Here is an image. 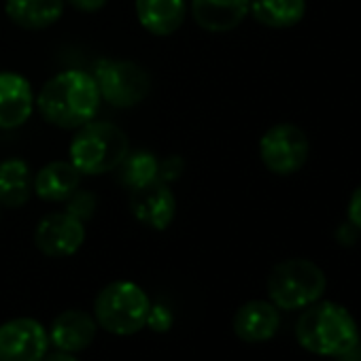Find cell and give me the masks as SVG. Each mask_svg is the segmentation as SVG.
Instances as JSON below:
<instances>
[{
	"instance_id": "1",
	"label": "cell",
	"mask_w": 361,
	"mask_h": 361,
	"mask_svg": "<svg viewBox=\"0 0 361 361\" xmlns=\"http://www.w3.org/2000/svg\"><path fill=\"white\" fill-rule=\"evenodd\" d=\"M100 92L90 73L62 71L39 92L37 109L43 119L62 130H79L100 109Z\"/></svg>"
},
{
	"instance_id": "2",
	"label": "cell",
	"mask_w": 361,
	"mask_h": 361,
	"mask_svg": "<svg viewBox=\"0 0 361 361\" xmlns=\"http://www.w3.org/2000/svg\"><path fill=\"white\" fill-rule=\"evenodd\" d=\"M298 342L314 353L344 359L359 346L355 317L336 302H312L295 321Z\"/></svg>"
},
{
	"instance_id": "3",
	"label": "cell",
	"mask_w": 361,
	"mask_h": 361,
	"mask_svg": "<svg viewBox=\"0 0 361 361\" xmlns=\"http://www.w3.org/2000/svg\"><path fill=\"white\" fill-rule=\"evenodd\" d=\"M130 151L126 132L111 121H87L68 147L73 166L87 176L106 174L121 166Z\"/></svg>"
},
{
	"instance_id": "4",
	"label": "cell",
	"mask_w": 361,
	"mask_h": 361,
	"mask_svg": "<svg viewBox=\"0 0 361 361\" xmlns=\"http://www.w3.org/2000/svg\"><path fill=\"white\" fill-rule=\"evenodd\" d=\"M149 298L132 281L109 283L94 302V314L100 327L115 336L136 334L147 325Z\"/></svg>"
},
{
	"instance_id": "5",
	"label": "cell",
	"mask_w": 361,
	"mask_h": 361,
	"mask_svg": "<svg viewBox=\"0 0 361 361\" xmlns=\"http://www.w3.org/2000/svg\"><path fill=\"white\" fill-rule=\"evenodd\" d=\"M323 270L302 257L285 259L276 264L268 276V295L276 308L298 310L317 302L325 291Z\"/></svg>"
},
{
	"instance_id": "6",
	"label": "cell",
	"mask_w": 361,
	"mask_h": 361,
	"mask_svg": "<svg viewBox=\"0 0 361 361\" xmlns=\"http://www.w3.org/2000/svg\"><path fill=\"white\" fill-rule=\"evenodd\" d=\"M92 77L98 85L100 98L117 109H130L142 102L151 90L149 73L128 60H102L96 64Z\"/></svg>"
},
{
	"instance_id": "7",
	"label": "cell",
	"mask_w": 361,
	"mask_h": 361,
	"mask_svg": "<svg viewBox=\"0 0 361 361\" xmlns=\"http://www.w3.org/2000/svg\"><path fill=\"white\" fill-rule=\"evenodd\" d=\"M259 157L270 172L289 176L306 164L308 138L295 123H276L259 138Z\"/></svg>"
},
{
	"instance_id": "8",
	"label": "cell",
	"mask_w": 361,
	"mask_h": 361,
	"mask_svg": "<svg viewBox=\"0 0 361 361\" xmlns=\"http://www.w3.org/2000/svg\"><path fill=\"white\" fill-rule=\"evenodd\" d=\"M49 346L45 327L28 317L0 325V361H43Z\"/></svg>"
},
{
	"instance_id": "9",
	"label": "cell",
	"mask_w": 361,
	"mask_h": 361,
	"mask_svg": "<svg viewBox=\"0 0 361 361\" xmlns=\"http://www.w3.org/2000/svg\"><path fill=\"white\" fill-rule=\"evenodd\" d=\"M83 240L85 226L68 211L45 215L35 230L37 249L47 257H71L81 249Z\"/></svg>"
},
{
	"instance_id": "10",
	"label": "cell",
	"mask_w": 361,
	"mask_h": 361,
	"mask_svg": "<svg viewBox=\"0 0 361 361\" xmlns=\"http://www.w3.org/2000/svg\"><path fill=\"white\" fill-rule=\"evenodd\" d=\"M130 211L142 226L151 230H166L176 215V198L168 183L153 180V183L132 190L130 194Z\"/></svg>"
},
{
	"instance_id": "11",
	"label": "cell",
	"mask_w": 361,
	"mask_h": 361,
	"mask_svg": "<svg viewBox=\"0 0 361 361\" xmlns=\"http://www.w3.org/2000/svg\"><path fill=\"white\" fill-rule=\"evenodd\" d=\"M35 111V92L26 77L0 73V128L16 130L24 126Z\"/></svg>"
},
{
	"instance_id": "12",
	"label": "cell",
	"mask_w": 361,
	"mask_h": 361,
	"mask_svg": "<svg viewBox=\"0 0 361 361\" xmlns=\"http://www.w3.org/2000/svg\"><path fill=\"white\" fill-rule=\"evenodd\" d=\"M249 16V0H192V18L207 32H230Z\"/></svg>"
},
{
	"instance_id": "13",
	"label": "cell",
	"mask_w": 361,
	"mask_h": 361,
	"mask_svg": "<svg viewBox=\"0 0 361 361\" xmlns=\"http://www.w3.org/2000/svg\"><path fill=\"white\" fill-rule=\"evenodd\" d=\"M281 325L279 308L266 300H251L243 304L234 317V331L245 342L270 340Z\"/></svg>"
},
{
	"instance_id": "14",
	"label": "cell",
	"mask_w": 361,
	"mask_h": 361,
	"mask_svg": "<svg viewBox=\"0 0 361 361\" xmlns=\"http://www.w3.org/2000/svg\"><path fill=\"white\" fill-rule=\"evenodd\" d=\"M188 0H136L138 22L153 37L176 32L188 18Z\"/></svg>"
},
{
	"instance_id": "15",
	"label": "cell",
	"mask_w": 361,
	"mask_h": 361,
	"mask_svg": "<svg viewBox=\"0 0 361 361\" xmlns=\"http://www.w3.org/2000/svg\"><path fill=\"white\" fill-rule=\"evenodd\" d=\"M81 172L73 161H51L35 176V192L45 202H66L81 185Z\"/></svg>"
},
{
	"instance_id": "16",
	"label": "cell",
	"mask_w": 361,
	"mask_h": 361,
	"mask_svg": "<svg viewBox=\"0 0 361 361\" xmlns=\"http://www.w3.org/2000/svg\"><path fill=\"white\" fill-rule=\"evenodd\" d=\"M96 336V321L83 310H64L56 317L49 340L58 350L77 353L92 344Z\"/></svg>"
},
{
	"instance_id": "17",
	"label": "cell",
	"mask_w": 361,
	"mask_h": 361,
	"mask_svg": "<svg viewBox=\"0 0 361 361\" xmlns=\"http://www.w3.org/2000/svg\"><path fill=\"white\" fill-rule=\"evenodd\" d=\"M35 192V176L30 166L20 157L0 161V207L22 209Z\"/></svg>"
},
{
	"instance_id": "18",
	"label": "cell",
	"mask_w": 361,
	"mask_h": 361,
	"mask_svg": "<svg viewBox=\"0 0 361 361\" xmlns=\"http://www.w3.org/2000/svg\"><path fill=\"white\" fill-rule=\"evenodd\" d=\"M66 0H5L9 20L24 30H45L64 13Z\"/></svg>"
},
{
	"instance_id": "19",
	"label": "cell",
	"mask_w": 361,
	"mask_h": 361,
	"mask_svg": "<svg viewBox=\"0 0 361 361\" xmlns=\"http://www.w3.org/2000/svg\"><path fill=\"white\" fill-rule=\"evenodd\" d=\"M249 13L268 28H291L306 16V0H249Z\"/></svg>"
},
{
	"instance_id": "20",
	"label": "cell",
	"mask_w": 361,
	"mask_h": 361,
	"mask_svg": "<svg viewBox=\"0 0 361 361\" xmlns=\"http://www.w3.org/2000/svg\"><path fill=\"white\" fill-rule=\"evenodd\" d=\"M157 168L159 161L151 151H134L123 157L121 161V180L130 190L145 188L153 180H157Z\"/></svg>"
},
{
	"instance_id": "21",
	"label": "cell",
	"mask_w": 361,
	"mask_h": 361,
	"mask_svg": "<svg viewBox=\"0 0 361 361\" xmlns=\"http://www.w3.org/2000/svg\"><path fill=\"white\" fill-rule=\"evenodd\" d=\"M183 157L178 155H170L168 159L159 161V168H157V180H164V183H168V180H174L180 176V172H183Z\"/></svg>"
},
{
	"instance_id": "22",
	"label": "cell",
	"mask_w": 361,
	"mask_h": 361,
	"mask_svg": "<svg viewBox=\"0 0 361 361\" xmlns=\"http://www.w3.org/2000/svg\"><path fill=\"white\" fill-rule=\"evenodd\" d=\"M147 325L155 331H166L172 325V314L166 306H151L149 308V317H147Z\"/></svg>"
},
{
	"instance_id": "23",
	"label": "cell",
	"mask_w": 361,
	"mask_h": 361,
	"mask_svg": "<svg viewBox=\"0 0 361 361\" xmlns=\"http://www.w3.org/2000/svg\"><path fill=\"white\" fill-rule=\"evenodd\" d=\"M348 219L357 230H361V185L353 192L348 200Z\"/></svg>"
},
{
	"instance_id": "24",
	"label": "cell",
	"mask_w": 361,
	"mask_h": 361,
	"mask_svg": "<svg viewBox=\"0 0 361 361\" xmlns=\"http://www.w3.org/2000/svg\"><path fill=\"white\" fill-rule=\"evenodd\" d=\"M71 7H75L77 11H83V13H96L100 9L106 7L109 0H66Z\"/></svg>"
},
{
	"instance_id": "25",
	"label": "cell",
	"mask_w": 361,
	"mask_h": 361,
	"mask_svg": "<svg viewBox=\"0 0 361 361\" xmlns=\"http://www.w3.org/2000/svg\"><path fill=\"white\" fill-rule=\"evenodd\" d=\"M45 361H77L75 357H73V353H64V350H58V353H54V355H49Z\"/></svg>"
}]
</instances>
